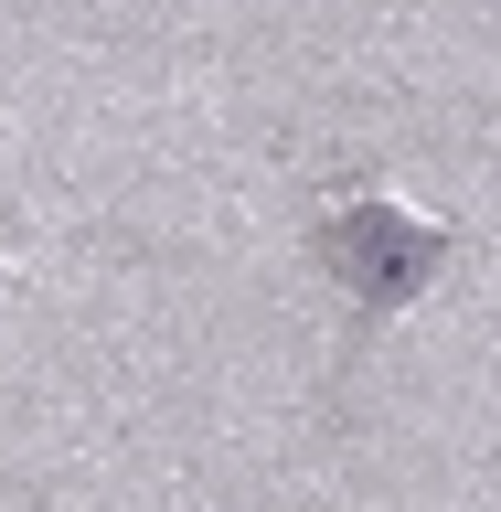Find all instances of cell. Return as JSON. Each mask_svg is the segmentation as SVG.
<instances>
[{"label": "cell", "mask_w": 501, "mask_h": 512, "mask_svg": "<svg viewBox=\"0 0 501 512\" xmlns=\"http://www.w3.org/2000/svg\"><path fill=\"white\" fill-rule=\"evenodd\" d=\"M320 256H331V278H342L363 310H395V299L427 288V267L448 256V235L416 224V214H384V203H352V214L320 224Z\"/></svg>", "instance_id": "6da1fadb"}]
</instances>
